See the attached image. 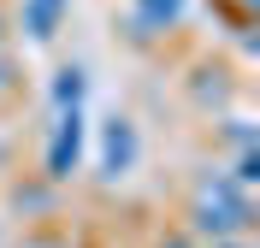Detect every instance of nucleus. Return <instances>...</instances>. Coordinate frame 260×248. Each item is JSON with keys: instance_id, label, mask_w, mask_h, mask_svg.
<instances>
[{"instance_id": "3", "label": "nucleus", "mask_w": 260, "mask_h": 248, "mask_svg": "<svg viewBox=\"0 0 260 248\" xmlns=\"http://www.w3.org/2000/svg\"><path fill=\"white\" fill-rule=\"evenodd\" d=\"M136 154H142V142H136V124L113 113L107 124H101V178H124L130 165H136Z\"/></svg>"}, {"instance_id": "6", "label": "nucleus", "mask_w": 260, "mask_h": 248, "mask_svg": "<svg viewBox=\"0 0 260 248\" xmlns=\"http://www.w3.org/2000/svg\"><path fill=\"white\" fill-rule=\"evenodd\" d=\"M83 89H89V77H83V65H59L53 71V107H83Z\"/></svg>"}, {"instance_id": "8", "label": "nucleus", "mask_w": 260, "mask_h": 248, "mask_svg": "<svg viewBox=\"0 0 260 248\" xmlns=\"http://www.w3.org/2000/svg\"><path fill=\"white\" fill-rule=\"evenodd\" d=\"M12 89H18V71H12V59H6V53H0V100L12 95Z\"/></svg>"}, {"instance_id": "10", "label": "nucleus", "mask_w": 260, "mask_h": 248, "mask_svg": "<svg viewBox=\"0 0 260 248\" xmlns=\"http://www.w3.org/2000/svg\"><path fill=\"white\" fill-rule=\"evenodd\" d=\"M0 48H6V12H0Z\"/></svg>"}, {"instance_id": "7", "label": "nucleus", "mask_w": 260, "mask_h": 248, "mask_svg": "<svg viewBox=\"0 0 260 248\" xmlns=\"http://www.w3.org/2000/svg\"><path fill=\"white\" fill-rule=\"evenodd\" d=\"M231 183H243V189H248V183H260V154H254V148L237 154V171H231Z\"/></svg>"}, {"instance_id": "12", "label": "nucleus", "mask_w": 260, "mask_h": 248, "mask_svg": "<svg viewBox=\"0 0 260 248\" xmlns=\"http://www.w3.org/2000/svg\"><path fill=\"white\" fill-rule=\"evenodd\" d=\"M59 6H71V0H59Z\"/></svg>"}, {"instance_id": "9", "label": "nucleus", "mask_w": 260, "mask_h": 248, "mask_svg": "<svg viewBox=\"0 0 260 248\" xmlns=\"http://www.w3.org/2000/svg\"><path fill=\"white\" fill-rule=\"evenodd\" d=\"M154 248H195V236H189V231H172V236H160Z\"/></svg>"}, {"instance_id": "1", "label": "nucleus", "mask_w": 260, "mask_h": 248, "mask_svg": "<svg viewBox=\"0 0 260 248\" xmlns=\"http://www.w3.org/2000/svg\"><path fill=\"white\" fill-rule=\"evenodd\" d=\"M189 236L195 242H243L248 225H254V201H248L243 183H231L225 171H207L189 195Z\"/></svg>"}, {"instance_id": "4", "label": "nucleus", "mask_w": 260, "mask_h": 248, "mask_svg": "<svg viewBox=\"0 0 260 248\" xmlns=\"http://www.w3.org/2000/svg\"><path fill=\"white\" fill-rule=\"evenodd\" d=\"M183 18V0H136V36H160V30H172Z\"/></svg>"}, {"instance_id": "2", "label": "nucleus", "mask_w": 260, "mask_h": 248, "mask_svg": "<svg viewBox=\"0 0 260 248\" xmlns=\"http://www.w3.org/2000/svg\"><path fill=\"white\" fill-rule=\"evenodd\" d=\"M83 160V107H65L53 118V136H48V160H42V178L48 183H65Z\"/></svg>"}, {"instance_id": "5", "label": "nucleus", "mask_w": 260, "mask_h": 248, "mask_svg": "<svg viewBox=\"0 0 260 248\" xmlns=\"http://www.w3.org/2000/svg\"><path fill=\"white\" fill-rule=\"evenodd\" d=\"M59 18H65L59 0H24V30H30L36 42H53V36H59Z\"/></svg>"}, {"instance_id": "11", "label": "nucleus", "mask_w": 260, "mask_h": 248, "mask_svg": "<svg viewBox=\"0 0 260 248\" xmlns=\"http://www.w3.org/2000/svg\"><path fill=\"white\" fill-rule=\"evenodd\" d=\"M213 248H248V242H213Z\"/></svg>"}]
</instances>
